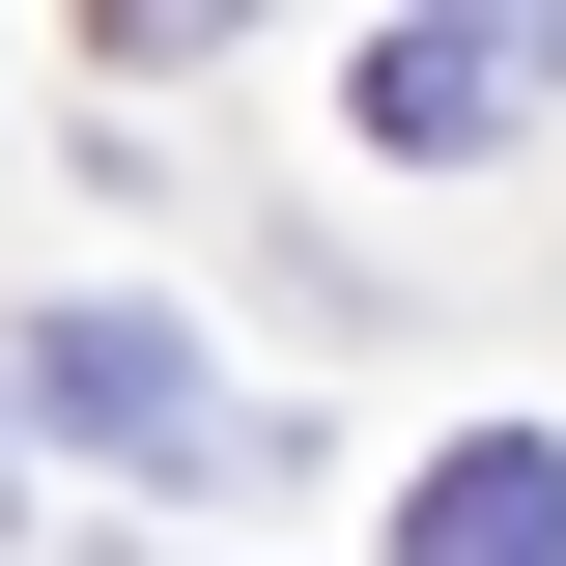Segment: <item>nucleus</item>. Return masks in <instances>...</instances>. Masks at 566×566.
<instances>
[{
    "instance_id": "3",
    "label": "nucleus",
    "mask_w": 566,
    "mask_h": 566,
    "mask_svg": "<svg viewBox=\"0 0 566 566\" xmlns=\"http://www.w3.org/2000/svg\"><path fill=\"white\" fill-rule=\"evenodd\" d=\"M482 114H510V57H482V29H368V142H397V170H453Z\"/></svg>"
},
{
    "instance_id": "1",
    "label": "nucleus",
    "mask_w": 566,
    "mask_h": 566,
    "mask_svg": "<svg viewBox=\"0 0 566 566\" xmlns=\"http://www.w3.org/2000/svg\"><path fill=\"white\" fill-rule=\"evenodd\" d=\"M0 397H57L114 482H199V453H227V368L170 340V312H114V283H85V312H29V340H0Z\"/></svg>"
},
{
    "instance_id": "2",
    "label": "nucleus",
    "mask_w": 566,
    "mask_h": 566,
    "mask_svg": "<svg viewBox=\"0 0 566 566\" xmlns=\"http://www.w3.org/2000/svg\"><path fill=\"white\" fill-rule=\"evenodd\" d=\"M397 566H566V453H538V424L424 453V482H397Z\"/></svg>"
}]
</instances>
